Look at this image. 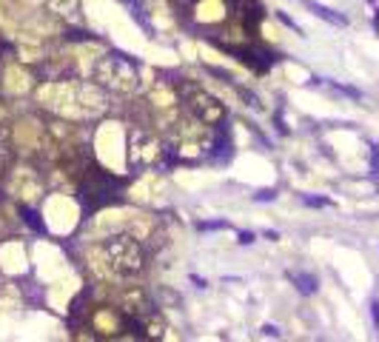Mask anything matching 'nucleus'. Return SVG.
Listing matches in <instances>:
<instances>
[{
    "mask_svg": "<svg viewBox=\"0 0 379 342\" xmlns=\"http://www.w3.org/2000/svg\"><path fill=\"white\" fill-rule=\"evenodd\" d=\"M100 254L106 257L108 274L117 280H129L134 274L146 268V251H143L140 240L132 234H114L100 246Z\"/></svg>",
    "mask_w": 379,
    "mask_h": 342,
    "instance_id": "f257e3e1",
    "label": "nucleus"
},
{
    "mask_svg": "<svg viewBox=\"0 0 379 342\" xmlns=\"http://www.w3.org/2000/svg\"><path fill=\"white\" fill-rule=\"evenodd\" d=\"M100 86L111 88L117 94H132L140 88V69L125 54H106L97 66Z\"/></svg>",
    "mask_w": 379,
    "mask_h": 342,
    "instance_id": "f03ea898",
    "label": "nucleus"
},
{
    "mask_svg": "<svg viewBox=\"0 0 379 342\" xmlns=\"http://www.w3.org/2000/svg\"><path fill=\"white\" fill-rule=\"evenodd\" d=\"M177 91H180V97H183V103L188 105L191 117H197L200 123H205V126H220L222 123V117H225V105H222L217 97L208 94L205 88L191 86V83L180 80V83H177Z\"/></svg>",
    "mask_w": 379,
    "mask_h": 342,
    "instance_id": "7ed1b4c3",
    "label": "nucleus"
},
{
    "mask_svg": "<svg viewBox=\"0 0 379 342\" xmlns=\"http://www.w3.org/2000/svg\"><path fill=\"white\" fill-rule=\"evenodd\" d=\"M163 146L157 143V137L143 129H132L129 132V157H132L134 168H154L157 166Z\"/></svg>",
    "mask_w": 379,
    "mask_h": 342,
    "instance_id": "20e7f679",
    "label": "nucleus"
},
{
    "mask_svg": "<svg viewBox=\"0 0 379 342\" xmlns=\"http://www.w3.org/2000/svg\"><path fill=\"white\" fill-rule=\"evenodd\" d=\"M294 280L300 282V291H302V294H311V291L317 288V280H314V277H308V274H294Z\"/></svg>",
    "mask_w": 379,
    "mask_h": 342,
    "instance_id": "39448f33",
    "label": "nucleus"
},
{
    "mask_svg": "<svg viewBox=\"0 0 379 342\" xmlns=\"http://www.w3.org/2000/svg\"><path fill=\"white\" fill-rule=\"evenodd\" d=\"M239 243H242V246H251V243H254V234H251V231H248V234H239Z\"/></svg>",
    "mask_w": 379,
    "mask_h": 342,
    "instance_id": "423d86ee",
    "label": "nucleus"
},
{
    "mask_svg": "<svg viewBox=\"0 0 379 342\" xmlns=\"http://www.w3.org/2000/svg\"><path fill=\"white\" fill-rule=\"evenodd\" d=\"M263 333H271V336H280V331H277L274 325H265V328H263Z\"/></svg>",
    "mask_w": 379,
    "mask_h": 342,
    "instance_id": "0eeeda50",
    "label": "nucleus"
}]
</instances>
